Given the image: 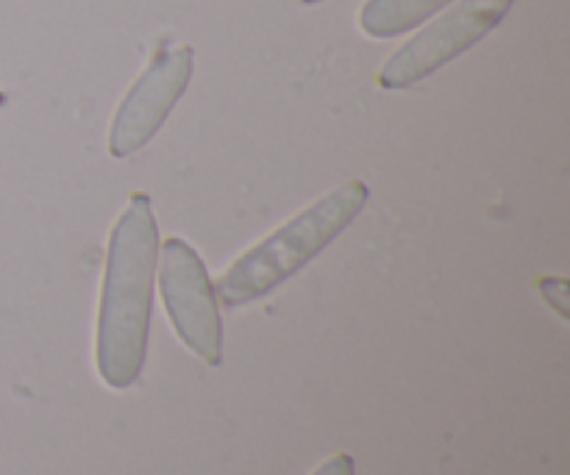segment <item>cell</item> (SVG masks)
I'll list each match as a JSON object with an SVG mask.
<instances>
[{
  "instance_id": "6da1fadb",
  "label": "cell",
  "mask_w": 570,
  "mask_h": 475,
  "mask_svg": "<svg viewBox=\"0 0 570 475\" xmlns=\"http://www.w3.org/2000/svg\"><path fill=\"white\" fill-rule=\"evenodd\" d=\"M159 228L145 192H134L117 217L100 287L95 362L106 387L128 389L139 382L148 354Z\"/></svg>"
},
{
  "instance_id": "7a4b0ae2",
  "label": "cell",
  "mask_w": 570,
  "mask_h": 475,
  "mask_svg": "<svg viewBox=\"0 0 570 475\" xmlns=\"http://www.w3.org/2000/svg\"><path fill=\"white\" fill-rule=\"evenodd\" d=\"M371 189L365 181L340 184L328 195L306 206L301 215L245 250L217 281L215 295L226 309H239L254 300L267 298L301 267L309 265L328 248L365 209Z\"/></svg>"
},
{
  "instance_id": "3957f363",
  "label": "cell",
  "mask_w": 570,
  "mask_h": 475,
  "mask_svg": "<svg viewBox=\"0 0 570 475\" xmlns=\"http://www.w3.org/2000/svg\"><path fill=\"white\" fill-rule=\"evenodd\" d=\"M159 289L178 339L206 365L223 362V320L215 284L200 261L198 250L173 237L161 245Z\"/></svg>"
},
{
  "instance_id": "277c9868",
  "label": "cell",
  "mask_w": 570,
  "mask_h": 475,
  "mask_svg": "<svg viewBox=\"0 0 570 475\" xmlns=\"http://www.w3.org/2000/svg\"><path fill=\"white\" fill-rule=\"evenodd\" d=\"M515 0H462L460 6L423 28L404 48L395 50L379 72L382 89H406L429 78L482 42L507 17Z\"/></svg>"
},
{
  "instance_id": "5b68a950",
  "label": "cell",
  "mask_w": 570,
  "mask_h": 475,
  "mask_svg": "<svg viewBox=\"0 0 570 475\" xmlns=\"http://www.w3.org/2000/svg\"><path fill=\"white\" fill-rule=\"evenodd\" d=\"M195 53L187 44L161 48L150 59L142 76L134 81L122 103L117 106L109 131V154L115 159H128L139 154L159 133L170 111L181 100L189 78H193Z\"/></svg>"
},
{
  "instance_id": "8992f818",
  "label": "cell",
  "mask_w": 570,
  "mask_h": 475,
  "mask_svg": "<svg viewBox=\"0 0 570 475\" xmlns=\"http://www.w3.org/2000/svg\"><path fill=\"white\" fill-rule=\"evenodd\" d=\"M454 0H365L360 28L373 39H393L412 31Z\"/></svg>"
},
{
  "instance_id": "52a82bcc",
  "label": "cell",
  "mask_w": 570,
  "mask_h": 475,
  "mask_svg": "<svg viewBox=\"0 0 570 475\" xmlns=\"http://www.w3.org/2000/svg\"><path fill=\"white\" fill-rule=\"evenodd\" d=\"M312 475H354V459H351L348 454H343V451H340V454L328 456V459L323 462V465L317 467V471Z\"/></svg>"
},
{
  "instance_id": "ba28073f",
  "label": "cell",
  "mask_w": 570,
  "mask_h": 475,
  "mask_svg": "<svg viewBox=\"0 0 570 475\" xmlns=\"http://www.w3.org/2000/svg\"><path fill=\"white\" fill-rule=\"evenodd\" d=\"M301 3H309V6H315V3H321V0H301Z\"/></svg>"
},
{
  "instance_id": "9c48e42d",
  "label": "cell",
  "mask_w": 570,
  "mask_h": 475,
  "mask_svg": "<svg viewBox=\"0 0 570 475\" xmlns=\"http://www.w3.org/2000/svg\"><path fill=\"white\" fill-rule=\"evenodd\" d=\"M0 100H3V98H0Z\"/></svg>"
}]
</instances>
